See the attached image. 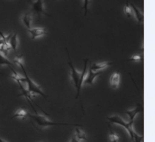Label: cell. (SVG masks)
Masks as SVG:
<instances>
[{
  "label": "cell",
  "mask_w": 155,
  "mask_h": 142,
  "mask_svg": "<svg viewBox=\"0 0 155 142\" xmlns=\"http://www.w3.org/2000/svg\"><path fill=\"white\" fill-rule=\"evenodd\" d=\"M0 142H5V140H3L2 139H0Z\"/></svg>",
  "instance_id": "cell-23"
},
{
  "label": "cell",
  "mask_w": 155,
  "mask_h": 142,
  "mask_svg": "<svg viewBox=\"0 0 155 142\" xmlns=\"http://www.w3.org/2000/svg\"><path fill=\"white\" fill-rule=\"evenodd\" d=\"M75 135L77 136V138L80 140V141L82 142L84 140H86V135H85V134H84V132L81 131L79 128H76V130H75Z\"/></svg>",
  "instance_id": "cell-17"
},
{
  "label": "cell",
  "mask_w": 155,
  "mask_h": 142,
  "mask_svg": "<svg viewBox=\"0 0 155 142\" xmlns=\"http://www.w3.org/2000/svg\"><path fill=\"white\" fill-rule=\"evenodd\" d=\"M35 115H31L28 113V118H30L31 120L33 121L34 123L36 125L37 128H39L40 130H42L48 127H51V126H76L78 127L80 126L79 124H67V123H59V122H54L48 120L45 116L43 115H39L36 113V111H35Z\"/></svg>",
  "instance_id": "cell-3"
},
{
  "label": "cell",
  "mask_w": 155,
  "mask_h": 142,
  "mask_svg": "<svg viewBox=\"0 0 155 142\" xmlns=\"http://www.w3.org/2000/svg\"><path fill=\"white\" fill-rule=\"evenodd\" d=\"M108 120L110 121L111 123L114 124H118V125L123 127L128 133L129 137L131 139L132 142H142L144 139L143 134H138L134 130L133 123L132 122H126L125 121L122 119V117H120L119 115H112L108 117Z\"/></svg>",
  "instance_id": "cell-2"
},
{
  "label": "cell",
  "mask_w": 155,
  "mask_h": 142,
  "mask_svg": "<svg viewBox=\"0 0 155 142\" xmlns=\"http://www.w3.org/2000/svg\"><path fill=\"white\" fill-rule=\"evenodd\" d=\"M142 60V57L140 55H134L132 58H130L129 60H127L129 62H134V63H138L140 60Z\"/></svg>",
  "instance_id": "cell-19"
},
{
  "label": "cell",
  "mask_w": 155,
  "mask_h": 142,
  "mask_svg": "<svg viewBox=\"0 0 155 142\" xmlns=\"http://www.w3.org/2000/svg\"><path fill=\"white\" fill-rule=\"evenodd\" d=\"M124 13H125L126 17H128V18H131V17H134L133 11H132V8L130 7L129 2H127L125 6H124Z\"/></svg>",
  "instance_id": "cell-16"
},
{
  "label": "cell",
  "mask_w": 155,
  "mask_h": 142,
  "mask_svg": "<svg viewBox=\"0 0 155 142\" xmlns=\"http://www.w3.org/2000/svg\"><path fill=\"white\" fill-rule=\"evenodd\" d=\"M110 85L114 90H117L120 85V74L118 72H114L110 77Z\"/></svg>",
  "instance_id": "cell-11"
},
{
  "label": "cell",
  "mask_w": 155,
  "mask_h": 142,
  "mask_svg": "<svg viewBox=\"0 0 155 142\" xmlns=\"http://www.w3.org/2000/svg\"><path fill=\"white\" fill-rule=\"evenodd\" d=\"M83 9L84 10V16H86L87 13H88V5L90 0H83Z\"/></svg>",
  "instance_id": "cell-20"
},
{
  "label": "cell",
  "mask_w": 155,
  "mask_h": 142,
  "mask_svg": "<svg viewBox=\"0 0 155 142\" xmlns=\"http://www.w3.org/2000/svg\"><path fill=\"white\" fill-rule=\"evenodd\" d=\"M141 110H142V108H141V106L140 105V104H137L136 106H135V108L133 109H129V110H126L125 111V113L128 115V117H129V122H132L134 123V121L135 119V117H136V115H138L139 113H140L141 112Z\"/></svg>",
  "instance_id": "cell-8"
},
{
  "label": "cell",
  "mask_w": 155,
  "mask_h": 142,
  "mask_svg": "<svg viewBox=\"0 0 155 142\" xmlns=\"http://www.w3.org/2000/svg\"><path fill=\"white\" fill-rule=\"evenodd\" d=\"M0 66H10L11 68V67L13 68V64L1 53H0Z\"/></svg>",
  "instance_id": "cell-15"
},
{
  "label": "cell",
  "mask_w": 155,
  "mask_h": 142,
  "mask_svg": "<svg viewBox=\"0 0 155 142\" xmlns=\"http://www.w3.org/2000/svg\"><path fill=\"white\" fill-rule=\"evenodd\" d=\"M2 42H3V40H2V38L0 39V44L2 43Z\"/></svg>",
  "instance_id": "cell-22"
},
{
  "label": "cell",
  "mask_w": 155,
  "mask_h": 142,
  "mask_svg": "<svg viewBox=\"0 0 155 142\" xmlns=\"http://www.w3.org/2000/svg\"><path fill=\"white\" fill-rule=\"evenodd\" d=\"M28 33L30 34L31 38L33 40L41 37V36L46 35L48 34L47 30L45 28H31L28 29Z\"/></svg>",
  "instance_id": "cell-7"
},
{
  "label": "cell",
  "mask_w": 155,
  "mask_h": 142,
  "mask_svg": "<svg viewBox=\"0 0 155 142\" xmlns=\"http://www.w3.org/2000/svg\"><path fill=\"white\" fill-rule=\"evenodd\" d=\"M14 118H20V119H26L28 118V112L23 109H17V112L14 114V115L11 117V119Z\"/></svg>",
  "instance_id": "cell-13"
},
{
  "label": "cell",
  "mask_w": 155,
  "mask_h": 142,
  "mask_svg": "<svg viewBox=\"0 0 155 142\" xmlns=\"http://www.w3.org/2000/svg\"><path fill=\"white\" fill-rule=\"evenodd\" d=\"M110 142H119V136L115 132L110 131Z\"/></svg>",
  "instance_id": "cell-18"
},
{
  "label": "cell",
  "mask_w": 155,
  "mask_h": 142,
  "mask_svg": "<svg viewBox=\"0 0 155 142\" xmlns=\"http://www.w3.org/2000/svg\"><path fill=\"white\" fill-rule=\"evenodd\" d=\"M102 74V71H93V70H91V69H89L88 73L86 74V76H85V79L84 80V84H87L89 85H92L93 84V83H94L95 78H97V77L100 76Z\"/></svg>",
  "instance_id": "cell-6"
},
{
  "label": "cell",
  "mask_w": 155,
  "mask_h": 142,
  "mask_svg": "<svg viewBox=\"0 0 155 142\" xmlns=\"http://www.w3.org/2000/svg\"><path fill=\"white\" fill-rule=\"evenodd\" d=\"M130 7L132 8V11H133L134 16L135 17L137 22H138L139 24H141L143 22V20H144V15H143V12L140 11V9H138L136 6L134 5V4H131L130 5Z\"/></svg>",
  "instance_id": "cell-9"
},
{
  "label": "cell",
  "mask_w": 155,
  "mask_h": 142,
  "mask_svg": "<svg viewBox=\"0 0 155 142\" xmlns=\"http://www.w3.org/2000/svg\"><path fill=\"white\" fill-rule=\"evenodd\" d=\"M22 20L23 24L25 25V27L27 28L28 29L31 28V25H32V12L29 11V12L23 14Z\"/></svg>",
  "instance_id": "cell-12"
},
{
  "label": "cell",
  "mask_w": 155,
  "mask_h": 142,
  "mask_svg": "<svg viewBox=\"0 0 155 142\" xmlns=\"http://www.w3.org/2000/svg\"><path fill=\"white\" fill-rule=\"evenodd\" d=\"M67 55H68V58H69V61H68V66H70L71 68V78H72V80L73 84H74V86L76 88V99H78L80 96V91H81V86L84 84V78L86 76V73H87V65H88L89 59L86 58L85 60H84V66L83 71L81 73H79L78 71L75 69V67L73 66L72 63V60H71V57L69 55L68 53V50H67Z\"/></svg>",
  "instance_id": "cell-1"
},
{
  "label": "cell",
  "mask_w": 155,
  "mask_h": 142,
  "mask_svg": "<svg viewBox=\"0 0 155 142\" xmlns=\"http://www.w3.org/2000/svg\"><path fill=\"white\" fill-rule=\"evenodd\" d=\"M9 44L11 46V49L15 50L17 48V45H18V42H17V33H13L11 34V37H10V40H9Z\"/></svg>",
  "instance_id": "cell-14"
},
{
  "label": "cell",
  "mask_w": 155,
  "mask_h": 142,
  "mask_svg": "<svg viewBox=\"0 0 155 142\" xmlns=\"http://www.w3.org/2000/svg\"><path fill=\"white\" fill-rule=\"evenodd\" d=\"M18 66H20L21 68L22 69V71H23V73H24V78H25V82L27 83V84H28V89H27V91H28L29 94H39V95H41V96H42L44 98H47V96H46V94H45L41 90V88L39 87L38 85L35 84V83H34L32 81V79L28 77V73H27V71L25 70V67H24V65H23V62H21V63H19L18 64Z\"/></svg>",
  "instance_id": "cell-4"
},
{
  "label": "cell",
  "mask_w": 155,
  "mask_h": 142,
  "mask_svg": "<svg viewBox=\"0 0 155 142\" xmlns=\"http://www.w3.org/2000/svg\"><path fill=\"white\" fill-rule=\"evenodd\" d=\"M29 5L31 6V12H33L35 14H36L38 17L41 15L47 16L48 17H52L50 15H48L46 11H45L44 6H43V1L42 0H36V1H31V0H28Z\"/></svg>",
  "instance_id": "cell-5"
},
{
  "label": "cell",
  "mask_w": 155,
  "mask_h": 142,
  "mask_svg": "<svg viewBox=\"0 0 155 142\" xmlns=\"http://www.w3.org/2000/svg\"><path fill=\"white\" fill-rule=\"evenodd\" d=\"M70 142H81V141H80V140H79L77 138V136L74 134V135L72 137V139H71Z\"/></svg>",
  "instance_id": "cell-21"
},
{
  "label": "cell",
  "mask_w": 155,
  "mask_h": 142,
  "mask_svg": "<svg viewBox=\"0 0 155 142\" xmlns=\"http://www.w3.org/2000/svg\"><path fill=\"white\" fill-rule=\"evenodd\" d=\"M113 64L112 61H104V62H98V63H94L92 66H91L90 69L93 70V71H102L104 69H105L107 67H109Z\"/></svg>",
  "instance_id": "cell-10"
}]
</instances>
